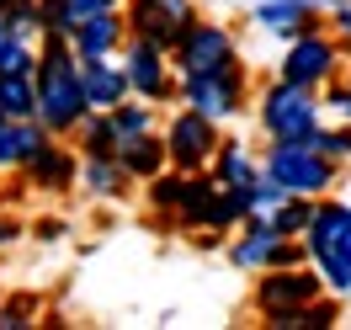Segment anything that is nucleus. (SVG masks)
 Returning a JSON list of instances; mask_svg holds the SVG:
<instances>
[{"label":"nucleus","mask_w":351,"mask_h":330,"mask_svg":"<svg viewBox=\"0 0 351 330\" xmlns=\"http://www.w3.org/2000/svg\"><path fill=\"white\" fill-rule=\"evenodd\" d=\"M0 38H5V22H0Z\"/></svg>","instance_id":"f704fd0d"},{"label":"nucleus","mask_w":351,"mask_h":330,"mask_svg":"<svg viewBox=\"0 0 351 330\" xmlns=\"http://www.w3.org/2000/svg\"><path fill=\"white\" fill-rule=\"evenodd\" d=\"M22 235H27V229H22V219H11V213H0V250H5V245H16Z\"/></svg>","instance_id":"7c9ffc66"},{"label":"nucleus","mask_w":351,"mask_h":330,"mask_svg":"<svg viewBox=\"0 0 351 330\" xmlns=\"http://www.w3.org/2000/svg\"><path fill=\"white\" fill-rule=\"evenodd\" d=\"M250 102H256V91H250V75H245L240 59H229L219 69H202V75H181V107L202 112L213 123H234Z\"/></svg>","instance_id":"20e7f679"},{"label":"nucleus","mask_w":351,"mask_h":330,"mask_svg":"<svg viewBox=\"0 0 351 330\" xmlns=\"http://www.w3.org/2000/svg\"><path fill=\"white\" fill-rule=\"evenodd\" d=\"M261 171L282 181L293 198H330L341 181V160H330L314 139H271V150L261 154Z\"/></svg>","instance_id":"f03ea898"},{"label":"nucleus","mask_w":351,"mask_h":330,"mask_svg":"<svg viewBox=\"0 0 351 330\" xmlns=\"http://www.w3.org/2000/svg\"><path fill=\"white\" fill-rule=\"evenodd\" d=\"M80 86H86V107L90 112H112L117 102H128L133 86H128V69L123 59H80Z\"/></svg>","instance_id":"2eb2a0df"},{"label":"nucleus","mask_w":351,"mask_h":330,"mask_svg":"<svg viewBox=\"0 0 351 330\" xmlns=\"http://www.w3.org/2000/svg\"><path fill=\"white\" fill-rule=\"evenodd\" d=\"M0 123H5V112H0Z\"/></svg>","instance_id":"c9c22d12"},{"label":"nucleus","mask_w":351,"mask_h":330,"mask_svg":"<svg viewBox=\"0 0 351 330\" xmlns=\"http://www.w3.org/2000/svg\"><path fill=\"white\" fill-rule=\"evenodd\" d=\"M22 5H32V0H0V22H5L11 11H22Z\"/></svg>","instance_id":"473e14b6"},{"label":"nucleus","mask_w":351,"mask_h":330,"mask_svg":"<svg viewBox=\"0 0 351 330\" xmlns=\"http://www.w3.org/2000/svg\"><path fill=\"white\" fill-rule=\"evenodd\" d=\"M319 107L330 112V117H341V123H351V80H346V69L330 80V86H319Z\"/></svg>","instance_id":"bb28decb"},{"label":"nucleus","mask_w":351,"mask_h":330,"mask_svg":"<svg viewBox=\"0 0 351 330\" xmlns=\"http://www.w3.org/2000/svg\"><path fill=\"white\" fill-rule=\"evenodd\" d=\"M22 181L32 192H69L80 181V150H75V139H48L43 150L22 165Z\"/></svg>","instance_id":"f8f14e48"},{"label":"nucleus","mask_w":351,"mask_h":330,"mask_svg":"<svg viewBox=\"0 0 351 330\" xmlns=\"http://www.w3.org/2000/svg\"><path fill=\"white\" fill-rule=\"evenodd\" d=\"M123 11H128V32H138V38H149L160 48H176L181 32L202 16L197 0H128Z\"/></svg>","instance_id":"9b49d317"},{"label":"nucleus","mask_w":351,"mask_h":330,"mask_svg":"<svg viewBox=\"0 0 351 330\" xmlns=\"http://www.w3.org/2000/svg\"><path fill=\"white\" fill-rule=\"evenodd\" d=\"M325 293V277L314 266H271V272H256V287H250V309L256 320L261 314H277V309H298V304H314Z\"/></svg>","instance_id":"6e6552de"},{"label":"nucleus","mask_w":351,"mask_h":330,"mask_svg":"<svg viewBox=\"0 0 351 330\" xmlns=\"http://www.w3.org/2000/svg\"><path fill=\"white\" fill-rule=\"evenodd\" d=\"M69 139H75V150H80V154H117V150H123V144H117V128H112V112H90Z\"/></svg>","instance_id":"b1692460"},{"label":"nucleus","mask_w":351,"mask_h":330,"mask_svg":"<svg viewBox=\"0 0 351 330\" xmlns=\"http://www.w3.org/2000/svg\"><path fill=\"white\" fill-rule=\"evenodd\" d=\"M341 69H346V38L314 27V32H304V38L287 43L277 75H282V80H298V86H308V91H319V86H330Z\"/></svg>","instance_id":"423d86ee"},{"label":"nucleus","mask_w":351,"mask_h":330,"mask_svg":"<svg viewBox=\"0 0 351 330\" xmlns=\"http://www.w3.org/2000/svg\"><path fill=\"white\" fill-rule=\"evenodd\" d=\"M117 59H123V69H128L133 96H144V102H154V107L181 102V75H176V64H171V48H160V43H149V38L128 32V43H123Z\"/></svg>","instance_id":"0eeeda50"},{"label":"nucleus","mask_w":351,"mask_h":330,"mask_svg":"<svg viewBox=\"0 0 351 330\" xmlns=\"http://www.w3.org/2000/svg\"><path fill=\"white\" fill-rule=\"evenodd\" d=\"M0 69H27V75H38V43H27V38H0Z\"/></svg>","instance_id":"a878e982"},{"label":"nucleus","mask_w":351,"mask_h":330,"mask_svg":"<svg viewBox=\"0 0 351 330\" xmlns=\"http://www.w3.org/2000/svg\"><path fill=\"white\" fill-rule=\"evenodd\" d=\"M112 128H117V144H133V139L154 133V128H160V117H154V102H144V96H128V102H117V107H112Z\"/></svg>","instance_id":"5701e85b"},{"label":"nucleus","mask_w":351,"mask_h":330,"mask_svg":"<svg viewBox=\"0 0 351 330\" xmlns=\"http://www.w3.org/2000/svg\"><path fill=\"white\" fill-rule=\"evenodd\" d=\"M123 43H128V11H96L69 32L75 59H112L123 54Z\"/></svg>","instance_id":"ddd939ff"},{"label":"nucleus","mask_w":351,"mask_h":330,"mask_svg":"<svg viewBox=\"0 0 351 330\" xmlns=\"http://www.w3.org/2000/svg\"><path fill=\"white\" fill-rule=\"evenodd\" d=\"M229 59H240V43H234V32L223 22H208V16H197L181 32V43L171 48L176 75H202V69H219Z\"/></svg>","instance_id":"1a4fd4ad"},{"label":"nucleus","mask_w":351,"mask_h":330,"mask_svg":"<svg viewBox=\"0 0 351 330\" xmlns=\"http://www.w3.org/2000/svg\"><path fill=\"white\" fill-rule=\"evenodd\" d=\"M75 187L96 202H123L138 181L128 176V165H123L117 154H80V181H75Z\"/></svg>","instance_id":"dca6fc26"},{"label":"nucleus","mask_w":351,"mask_h":330,"mask_svg":"<svg viewBox=\"0 0 351 330\" xmlns=\"http://www.w3.org/2000/svg\"><path fill=\"white\" fill-rule=\"evenodd\" d=\"M64 235H69L64 219H43V224H38V240H64Z\"/></svg>","instance_id":"2f4dec72"},{"label":"nucleus","mask_w":351,"mask_h":330,"mask_svg":"<svg viewBox=\"0 0 351 330\" xmlns=\"http://www.w3.org/2000/svg\"><path fill=\"white\" fill-rule=\"evenodd\" d=\"M341 320V304L335 293H319L314 304H298V309H277V314H261L266 330H330Z\"/></svg>","instance_id":"aec40b11"},{"label":"nucleus","mask_w":351,"mask_h":330,"mask_svg":"<svg viewBox=\"0 0 351 330\" xmlns=\"http://www.w3.org/2000/svg\"><path fill=\"white\" fill-rule=\"evenodd\" d=\"M256 123L266 139H314L325 128V107H319V91L298 86V80H271L256 91Z\"/></svg>","instance_id":"7ed1b4c3"},{"label":"nucleus","mask_w":351,"mask_h":330,"mask_svg":"<svg viewBox=\"0 0 351 330\" xmlns=\"http://www.w3.org/2000/svg\"><path fill=\"white\" fill-rule=\"evenodd\" d=\"M208 176L223 181V187H250V181L261 176V160H256L250 144H240V139H219V150L208 160Z\"/></svg>","instance_id":"6ab92c4d"},{"label":"nucleus","mask_w":351,"mask_h":330,"mask_svg":"<svg viewBox=\"0 0 351 330\" xmlns=\"http://www.w3.org/2000/svg\"><path fill=\"white\" fill-rule=\"evenodd\" d=\"M117 160L128 165V176H133V181H149V176H160V171L171 165V150H165V133L154 128V133H144V139L123 144V150H117Z\"/></svg>","instance_id":"412c9836"},{"label":"nucleus","mask_w":351,"mask_h":330,"mask_svg":"<svg viewBox=\"0 0 351 330\" xmlns=\"http://www.w3.org/2000/svg\"><path fill=\"white\" fill-rule=\"evenodd\" d=\"M219 139H223V123H213V117H202V112H192V107H181L171 123H165V150H171L176 171H208Z\"/></svg>","instance_id":"9d476101"},{"label":"nucleus","mask_w":351,"mask_h":330,"mask_svg":"<svg viewBox=\"0 0 351 330\" xmlns=\"http://www.w3.org/2000/svg\"><path fill=\"white\" fill-rule=\"evenodd\" d=\"M304 250H308V266L325 277V293L346 298L351 293V202L314 198V213H308V229H304Z\"/></svg>","instance_id":"f257e3e1"},{"label":"nucleus","mask_w":351,"mask_h":330,"mask_svg":"<svg viewBox=\"0 0 351 330\" xmlns=\"http://www.w3.org/2000/svg\"><path fill=\"white\" fill-rule=\"evenodd\" d=\"M38 320V298H0V330H22Z\"/></svg>","instance_id":"c85d7f7f"},{"label":"nucleus","mask_w":351,"mask_h":330,"mask_svg":"<svg viewBox=\"0 0 351 330\" xmlns=\"http://www.w3.org/2000/svg\"><path fill=\"white\" fill-rule=\"evenodd\" d=\"M346 54H351V32H346Z\"/></svg>","instance_id":"72a5a7b5"},{"label":"nucleus","mask_w":351,"mask_h":330,"mask_svg":"<svg viewBox=\"0 0 351 330\" xmlns=\"http://www.w3.org/2000/svg\"><path fill=\"white\" fill-rule=\"evenodd\" d=\"M128 0H64V16H69V32L86 22V16H96V11H123Z\"/></svg>","instance_id":"c756f323"},{"label":"nucleus","mask_w":351,"mask_h":330,"mask_svg":"<svg viewBox=\"0 0 351 330\" xmlns=\"http://www.w3.org/2000/svg\"><path fill=\"white\" fill-rule=\"evenodd\" d=\"M53 133L38 117H5L0 123V176H22V165L43 150Z\"/></svg>","instance_id":"f3484780"},{"label":"nucleus","mask_w":351,"mask_h":330,"mask_svg":"<svg viewBox=\"0 0 351 330\" xmlns=\"http://www.w3.org/2000/svg\"><path fill=\"white\" fill-rule=\"evenodd\" d=\"M245 219H250V187H223V181H213L208 208H202V224L219 229V235H234ZM202 224H197V229H202Z\"/></svg>","instance_id":"a211bd4d"},{"label":"nucleus","mask_w":351,"mask_h":330,"mask_svg":"<svg viewBox=\"0 0 351 330\" xmlns=\"http://www.w3.org/2000/svg\"><path fill=\"white\" fill-rule=\"evenodd\" d=\"M229 261L240 272H271V266H304L308 250L304 240L282 235L271 219H245L234 229V240H229Z\"/></svg>","instance_id":"39448f33"},{"label":"nucleus","mask_w":351,"mask_h":330,"mask_svg":"<svg viewBox=\"0 0 351 330\" xmlns=\"http://www.w3.org/2000/svg\"><path fill=\"white\" fill-rule=\"evenodd\" d=\"M0 112L5 117H38V75L0 69Z\"/></svg>","instance_id":"4be33fe9"},{"label":"nucleus","mask_w":351,"mask_h":330,"mask_svg":"<svg viewBox=\"0 0 351 330\" xmlns=\"http://www.w3.org/2000/svg\"><path fill=\"white\" fill-rule=\"evenodd\" d=\"M250 22L261 27V32H271V38L293 43V38H304V32H314V27H325V16H319L314 0H261Z\"/></svg>","instance_id":"4468645a"},{"label":"nucleus","mask_w":351,"mask_h":330,"mask_svg":"<svg viewBox=\"0 0 351 330\" xmlns=\"http://www.w3.org/2000/svg\"><path fill=\"white\" fill-rule=\"evenodd\" d=\"M308 213H314V198H287L277 213H271V224L282 229V235H293V240H304L308 229Z\"/></svg>","instance_id":"393cba45"},{"label":"nucleus","mask_w":351,"mask_h":330,"mask_svg":"<svg viewBox=\"0 0 351 330\" xmlns=\"http://www.w3.org/2000/svg\"><path fill=\"white\" fill-rule=\"evenodd\" d=\"M314 144H319L330 160H341V165H346V160H351V123H341V117H335L330 128L314 133Z\"/></svg>","instance_id":"cd10ccee"}]
</instances>
